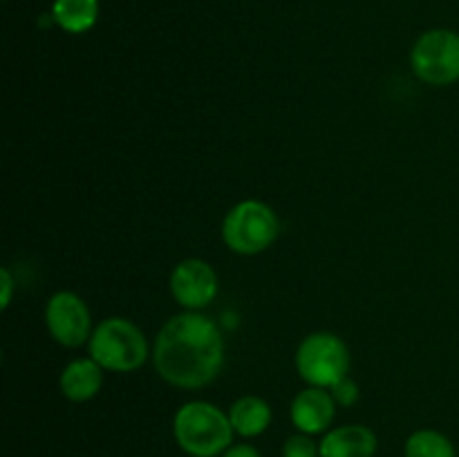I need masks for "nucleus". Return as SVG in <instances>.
Returning <instances> with one entry per match:
<instances>
[{"label":"nucleus","mask_w":459,"mask_h":457,"mask_svg":"<svg viewBox=\"0 0 459 457\" xmlns=\"http://www.w3.org/2000/svg\"><path fill=\"white\" fill-rule=\"evenodd\" d=\"M152 366L161 381L173 388H206L224 367L222 332L202 312L175 314L157 332Z\"/></svg>","instance_id":"1"},{"label":"nucleus","mask_w":459,"mask_h":457,"mask_svg":"<svg viewBox=\"0 0 459 457\" xmlns=\"http://www.w3.org/2000/svg\"><path fill=\"white\" fill-rule=\"evenodd\" d=\"M229 412L211 401H186L173 417V437L188 457H220L233 446Z\"/></svg>","instance_id":"2"},{"label":"nucleus","mask_w":459,"mask_h":457,"mask_svg":"<svg viewBox=\"0 0 459 457\" xmlns=\"http://www.w3.org/2000/svg\"><path fill=\"white\" fill-rule=\"evenodd\" d=\"M88 352L103 370L108 372H134L152 357L146 334L124 316H110L94 327L90 336Z\"/></svg>","instance_id":"3"},{"label":"nucleus","mask_w":459,"mask_h":457,"mask_svg":"<svg viewBox=\"0 0 459 457\" xmlns=\"http://www.w3.org/2000/svg\"><path fill=\"white\" fill-rule=\"evenodd\" d=\"M281 233L276 211L260 200H242L222 220V242L238 255H258L267 251Z\"/></svg>","instance_id":"4"},{"label":"nucleus","mask_w":459,"mask_h":457,"mask_svg":"<svg viewBox=\"0 0 459 457\" xmlns=\"http://www.w3.org/2000/svg\"><path fill=\"white\" fill-rule=\"evenodd\" d=\"M296 372L307 385L330 390L350 375V349L332 332H312L296 348Z\"/></svg>","instance_id":"5"},{"label":"nucleus","mask_w":459,"mask_h":457,"mask_svg":"<svg viewBox=\"0 0 459 457\" xmlns=\"http://www.w3.org/2000/svg\"><path fill=\"white\" fill-rule=\"evenodd\" d=\"M411 67L417 79L433 88L459 81V31L435 27L424 31L411 49Z\"/></svg>","instance_id":"6"},{"label":"nucleus","mask_w":459,"mask_h":457,"mask_svg":"<svg viewBox=\"0 0 459 457\" xmlns=\"http://www.w3.org/2000/svg\"><path fill=\"white\" fill-rule=\"evenodd\" d=\"M45 325L49 336L63 348H81L92 336V312L79 294L61 289L45 305Z\"/></svg>","instance_id":"7"},{"label":"nucleus","mask_w":459,"mask_h":457,"mask_svg":"<svg viewBox=\"0 0 459 457\" xmlns=\"http://www.w3.org/2000/svg\"><path fill=\"white\" fill-rule=\"evenodd\" d=\"M218 273L206 260L186 258L170 273V294L186 312H202L218 296Z\"/></svg>","instance_id":"8"},{"label":"nucleus","mask_w":459,"mask_h":457,"mask_svg":"<svg viewBox=\"0 0 459 457\" xmlns=\"http://www.w3.org/2000/svg\"><path fill=\"white\" fill-rule=\"evenodd\" d=\"M336 401L327 388H316L307 385L294 397L290 408L291 424L299 433L305 435H321L327 433L334 421Z\"/></svg>","instance_id":"9"},{"label":"nucleus","mask_w":459,"mask_h":457,"mask_svg":"<svg viewBox=\"0 0 459 457\" xmlns=\"http://www.w3.org/2000/svg\"><path fill=\"white\" fill-rule=\"evenodd\" d=\"M321 457H375L379 448L375 430L363 424H348L323 433Z\"/></svg>","instance_id":"10"},{"label":"nucleus","mask_w":459,"mask_h":457,"mask_svg":"<svg viewBox=\"0 0 459 457\" xmlns=\"http://www.w3.org/2000/svg\"><path fill=\"white\" fill-rule=\"evenodd\" d=\"M103 367L94 361L92 357L74 358L67 363L58 379V388H61L63 397L72 403L90 401L99 394L103 388Z\"/></svg>","instance_id":"11"},{"label":"nucleus","mask_w":459,"mask_h":457,"mask_svg":"<svg viewBox=\"0 0 459 457\" xmlns=\"http://www.w3.org/2000/svg\"><path fill=\"white\" fill-rule=\"evenodd\" d=\"M229 419H231L233 430L240 437H258L272 424V406L263 397L255 394H245L236 399L229 408Z\"/></svg>","instance_id":"12"},{"label":"nucleus","mask_w":459,"mask_h":457,"mask_svg":"<svg viewBox=\"0 0 459 457\" xmlns=\"http://www.w3.org/2000/svg\"><path fill=\"white\" fill-rule=\"evenodd\" d=\"M52 21L67 34H85L99 21V0H54Z\"/></svg>","instance_id":"13"},{"label":"nucleus","mask_w":459,"mask_h":457,"mask_svg":"<svg viewBox=\"0 0 459 457\" xmlns=\"http://www.w3.org/2000/svg\"><path fill=\"white\" fill-rule=\"evenodd\" d=\"M403 457H457L455 444L444 433L433 428H421L408 435L403 444Z\"/></svg>","instance_id":"14"},{"label":"nucleus","mask_w":459,"mask_h":457,"mask_svg":"<svg viewBox=\"0 0 459 457\" xmlns=\"http://www.w3.org/2000/svg\"><path fill=\"white\" fill-rule=\"evenodd\" d=\"M282 457H321V448L314 442L312 435L296 433L282 444Z\"/></svg>","instance_id":"15"},{"label":"nucleus","mask_w":459,"mask_h":457,"mask_svg":"<svg viewBox=\"0 0 459 457\" xmlns=\"http://www.w3.org/2000/svg\"><path fill=\"white\" fill-rule=\"evenodd\" d=\"M330 392L332 397H334L336 406H343V408L354 406V403L359 401V394H361L359 392L357 381H354L350 375L343 376L341 381H336V384L330 388Z\"/></svg>","instance_id":"16"},{"label":"nucleus","mask_w":459,"mask_h":457,"mask_svg":"<svg viewBox=\"0 0 459 457\" xmlns=\"http://www.w3.org/2000/svg\"><path fill=\"white\" fill-rule=\"evenodd\" d=\"M0 287H3V296H0V307L7 309L9 303H12V296H13V278L12 272L7 267L0 269Z\"/></svg>","instance_id":"17"},{"label":"nucleus","mask_w":459,"mask_h":457,"mask_svg":"<svg viewBox=\"0 0 459 457\" xmlns=\"http://www.w3.org/2000/svg\"><path fill=\"white\" fill-rule=\"evenodd\" d=\"M220 457H263V455H260L258 448L251 446V444H233V446L227 448Z\"/></svg>","instance_id":"18"}]
</instances>
